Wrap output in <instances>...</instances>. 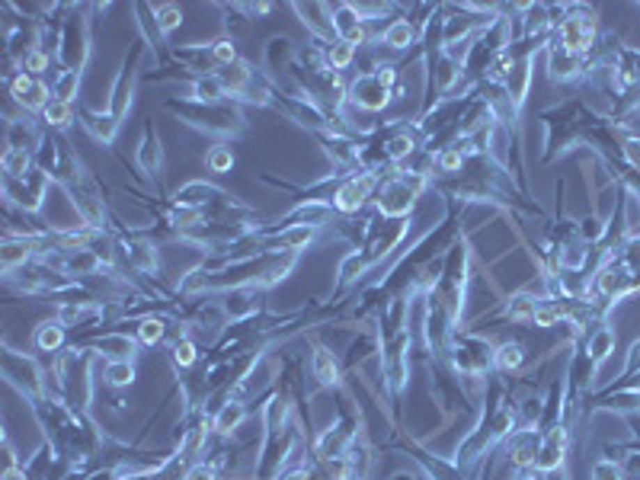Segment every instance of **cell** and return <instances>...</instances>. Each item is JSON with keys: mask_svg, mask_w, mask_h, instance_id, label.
Segmentation results:
<instances>
[{"mask_svg": "<svg viewBox=\"0 0 640 480\" xmlns=\"http://www.w3.org/2000/svg\"><path fill=\"white\" fill-rule=\"evenodd\" d=\"M593 39H595V20L586 13H573L567 16L557 29V48L570 52V55H583L593 48Z\"/></svg>", "mask_w": 640, "mask_h": 480, "instance_id": "obj_1", "label": "cell"}, {"mask_svg": "<svg viewBox=\"0 0 640 480\" xmlns=\"http://www.w3.org/2000/svg\"><path fill=\"white\" fill-rule=\"evenodd\" d=\"M563 451H567V429L557 426V429H551V435H545L541 449H538V471H557L563 461Z\"/></svg>", "mask_w": 640, "mask_h": 480, "instance_id": "obj_2", "label": "cell"}, {"mask_svg": "<svg viewBox=\"0 0 640 480\" xmlns=\"http://www.w3.org/2000/svg\"><path fill=\"white\" fill-rule=\"evenodd\" d=\"M368 192H372V176H356V180H349L346 186L336 192L333 205H336L340 212H356L359 205L368 199Z\"/></svg>", "mask_w": 640, "mask_h": 480, "instance_id": "obj_3", "label": "cell"}, {"mask_svg": "<svg viewBox=\"0 0 640 480\" xmlns=\"http://www.w3.org/2000/svg\"><path fill=\"white\" fill-rule=\"evenodd\" d=\"M13 93H16V100L23 102V106H29V109H39V106H48V87L45 84H32L29 77H16V84H13Z\"/></svg>", "mask_w": 640, "mask_h": 480, "instance_id": "obj_4", "label": "cell"}, {"mask_svg": "<svg viewBox=\"0 0 640 480\" xmlns=\"http://www.w3.org/2000/svg\"><path fill=\"white\" fill-rule=\"evenodd\" d=\"M583 71V55H570L563 48H557L551 55V77L554 80H570Z\"/></svg>", "mask_w": 640, "mask_h": 480, "instance_id": "obj_5", "label": "cell"}, {"mask_svg": "<svg viewBox=\"0 0 640 480\" xmlns=\"http://www.w3.org/2000/svg\"><path fill=\"white\" fill-rule=\"evenodd\" d=\"M410 199H413L410 183H391V186L381 192V212H387V215L403 212V208L410 205Z\"/></svg>", "mask_w": 640, "mask_h": 480, "instance_id": "obj_6", "label": "cell"}, {"mask_svg": "<svg viewBox=\"0 0 640 480\" xmlns=\"http://www.w3.org/2000/svg\"><path fill=\"white\" fill-rule=\"evenodd\" d=\"M336 32H340V42H349V45H356L362 39V23L356 20V10L352 7H340L336 10V20H333Z\"/></svg>", "mask_w": 640, "mask_h": 480, "instance_id": "obj_7", "label": "cell"}, {"mask_svg": "<svg viewBox=\"0 0 640 480\" xmlns=\"http://www.w3.org/2000/svg\"><path fill=\"white\" fill-rule=\"evenodd\" d=\"M352 93H356L359 102L372 106V109H375V106H381V102L387 100V87L378 80V74H375V77H362V80L356 84V87H352Z\"/></svg>", "mask_w": 640, "mask_h": 480, "instance_id": "obj_8", "label": "cell"}, {"mask_svg": "<svg viewBox=\"0 0 640 480\" xmlns=\"http://www.w3.org/2000/svg\"><path fill=\"white\" fill-rule=\"evenodd\" d=\"M611 349H615V330L599 327L595 333H589V353H593V362H602Z\"/></svg>", "mask_w": 640, "mask_h": 480, "instance_id": "obj_9", "label": "cell"}, {"mask_svg": "<svg viewBox=\"0 0 640 480\" xmlns=\"http://www.w3.org/2000/svg\"><path fill=\"white\" fill-rule=\"evenodd\" d=\"M314 375L320 378V385H333L336 381V359H333V353H327V349H320V353L314 355Z\"/></svg>", "mask_w": 640, "mask_h": 480, "instance_id": "obj_10", "label": "cell"}, {"mask_svg": "<svg viewBox=\"0 0 640 480\" xmlns=\"http://www.w3.org/2000/svg\"><path fill=\"white\" fill-rule=\"evenodd\" d=\"M529 77H531L529 61H519V64H515V71L509 74V90H513V96H515V106H519V102L525 100V87H529Z\"/></svg>", "mask_w": 640, "mask_h": 480, "instance_id": "obj_11", "label": "cell"}, {"mask_svg": "<svg viewBox=\"0 0 640 480\" xmlns=\"http://www.w3.org/2000/svg\"><path fill=\"white\" fill-rule=\"evenodd\" d=\"M535 311H538V301L529 298V295H519V298H513V304H509V317H513V320L535 323Z\"/></svg>", "mask_w": 640, "mask_h": 480, "instance_id": "obj_12", "label": "cell"}, {"mask_svg": "<svg viewBox=\"0 0 640 480\" xmlns=\"http://www.w3.org/2000/svg\"><path fill=\"white\" fill-rule=\"evenodd\" d=\"M410 39H413V29H410V23H407V20H397V23L384 32V42H387L391 48L410 45Z\"/></svg>", "mask_w": 640, "mask_h": 480, "instance_id": "obj_13", "label": "cell"}, {"mask_svg": "<svg viewBox=\"0 0 640 480\" xmlns=\"http://www.w3.org/2000/svg\"><path fill=\"white\" fill-rule=\"evenodd\" d=\"M240 419H244V407H240V403H228V407L218 413L214 426H218V433H231V429H237Z\"/></svg>", "mask_w": 640, "mask_h": 480, "instance_id": "obj_14", "label": "cell"}, {"mask_svg": "<svg viewBox=\"0 0 640 480\" xmlns=\"http://www.w3.org/2000/svg\"><path fill=\"white\" fill-rule=\"evenodd\" d=\"M522 359H525V349H522L519 343H506V346H503V349L497 353L499 369H506V371L519 369V365H522Z\"/></svg>", "mask_w": 640, "mask_h": 480, "instance_id": "obj_15", "label": "cell"}, {"mask_svg": "<svg viewBox=\"0 0 640 480\" xmlns=\"http://www.w3.org/2000/svg\"><path fill=\"white\" fill-rule=\"evenodd\" d=\"M26 167H29V157H26V150L19 148H10L7 154H3V170H7L10 176H23Z\"/></svg>", "mask_w": 640, "mask_h": 480, "instance_id": "obj_16", "label": "cell"}, {"mask_svg": "<svg viewBox=\"0 0 640 480\" xmlns=\"http://www.w3.org/2000/svg\"><path fill=\"white\" fill-rule=\"evenodd\" d=\"M45 118L48 122H55V125H68V122H71V106H68V102H48L45 106Z\"/></svg>", "mask_w": 640, "mask_h": 480, "instance_id": "obj_17", "label": "cell"}, {"mask_svg": "<svg viewBox=\"0 0 640 480\" xmlns=\"http://www.w3.org/2000/svg\"><path fill=\"white\" fill-rule=\"evenodd\" d=\"M311 234H314V231H311L308 224H301V228H292L288 234H282L279 240H282L285 247H292V250H295V247H304V244H308V240H311Z\"/></svg>", "mask_w": 640, "mask_h": 480, "instance_id": "obj_18", "label": "cell"}, {"mask_svg": "<svg viewBox=\"0 0 640 480\" xmlns=\"http://www.w3.org/2000/svg\"><path fill=\"white\" fill-rule=\"evenodd\" d=\"M106 375H109V381L112 385H132V378H134V369L128 362H116V365H109V371H106Z\"/></svg>", "mask_w": 640, "mask_h": 480, "instance_id": "obj_19", "label": "cell"}, {"mask_svg": "<svg viewBox=\"0 0 640 480\" xmlns=\"http://www.w3.org/2000/svg\"><path fill=\"white\" fill-rule=\"evenodd\" d=\"M141 164H144V170H148V173H154V170H157L160 167V148H157V141H144V148H141Z\"/></svg>", "mask_w": 640, "mask_h": 480, "instance_id": "obj_20", "label": "cell"}, {"mask_svg": "<svg viewBox=\"0 0 640 480\" xmlns=\"http://www.w3.org/2000/svg\"><path fill=\"white\" fill-rule=\"evenodd\" d=\"M39 346L42 349H58L61 346V327H58V323H45V327H42Z\"/></svg>", "mask_w": 640, "mask_h": 480, "instance_id": "obj_21", "label": "cell"}, {"mask_svg": "<svg viewBox=\"0 0 640 480\" xmlns=\"http://www.w3.org/2000/svg\"><path fill=\"white\" fill-rule=\"evenodd\" d=\"M593 480H625V474L615 461H599V465H593Z\"/></svg>", "mask_w": 640, "mask_h": 480, "instance_id": "obj_22", "label": "cell"}, {"mask_svg": "<svg viewBox=\"0 0 640 480\" xmlns=\"http://www.w3.org/2000/svg\"><path fill=\"white\" fill-rule=\"evenodd\" d=\"M231 164H234V157H231L228 148H214L212 154H208V167H212L214 173H224V170H231Z\"/></svg>", "mask_w": 640, "mask_h": 480, "instance_id": "obj_23", "label": "cell"}, {"mask_svg": "<svg viewBox=\"0 0 640 480\" xmlns=\"http://www.w3.org/2000/svg\"><path fill=\"white\" fill-rule=\"evenodd\" d=\"M180 20H182L180 7H160L157 10V23H160V29H164V32L176 29V26H180Z\"/></svg>", "mask_w": 640, "mask_h": 480, "instance_id": "obj_24", "label": "cell"}, {"mask_svg": "<svg viewBox=\"0 0 640 480\" xmlns=\"http://www.w3.org/2000/svg\"><path fill=\"white\" fill-rule=\"evenodd\" d=\"M349 61H352V45H349V42H336V45L330 48V64L333 68H346Z\"/></svg>", "mask_w": 640, "mask_h": 480, "instance_id": "obj_25", "label": "cell"}, {"mask_svg": "<svg viewBox=\"0 0 640 480\" xmlns=\"http://www.w3.org/2000/svg\"><path fill=\"white\" fill-rule=\"evenodd\" d=\"M173 359H176L180 365H192V362H196V349H192V343H189V339H182V343H176Z\"/></svg>", "mask_w": 640, "mask_h": 480, "instance_id": "obj_26", "label": "cell"}, {"mask_svg": "<svg viewBox=\"0 0 640 480\" xmlns=\"http://www.w3.org/2000/svg\"><path fill=\"white\" fill-rule=\"evenodd\" d=\"M214 58L231 68V64H234V58H237V52H234V45H231V42H218V45H214Z\"/></svg>", "mask_w": 640, "mask_h": 480, "instance_id": "obj_27", "label": "cell"}, {"mask_svg": "<svg viewBox=\"0 0 640 480\" xmlns=\"http://www.w3.org/2000/svg\"><path fill=\"white\" fill-rule=\"evenodd\" d=\"M160 336H164V327H160L157 320L141 323V339H144V343H157Z\"/></svg>", "mask_w": 640, "mask_h": 480, "instance_id": "obj_28", "label": "cell"}, {"mask_svg": "<svg viewBox=\"0 0 640 480\" xmlns=\"http://www.w3.org/2000/svg\"><path fill=\"white\" fill-rule=\"evenodd\" d=\"M461 167V150H445L442 154V170H458Z\"/></svg>", "mask_w": 640, "mask_h": 480, "instance_id": "obj_29", "label": "cell"}, {"mask_svg": "<svg viewBox=\"0 0 640 480\" xmlns=\"http://www.w3.org/2000/svg\"><path fill=\"white\" fill-rule=\"evenodd\" d=\"M625 150H627V157H631V164L640 167V138H627Z\"/></svg>", "mask_w": 640, "mask_h": 480, "instance_id": "obj_30", "label": "cell"}, {"mask_svg": "<svg viewBox=\"0 0 640 480\" xmlns=\"http://www.w3.org/2000/svg\"><path fill=\"white\" fill-rule=\"evenodd\" d=\"M410 148H413L410 138H397V141H391V154H394V157H403Z\"/></svg>", "mask_w": 640, "mask_h": 480, "instance_id": "obj_31", "label": "cell"}, {"mask_svg": "<svg viewBox=\"0 0 640 480\" xmlns=\"http://www.w3.org/2000/svg\"><path fill=\"white\" fill-rule=\"evenodd\" d=\"M45 64H48L45 55H39V52H32V55H29V68H32V71H42Z\"/></svg>", "mask_w": 640, "mask_h": 480, "instance_id": "obj_32", "label": "cell"}, {"mask_svg": "<svg viewBox=\"0 0 640 480\" xmlns=\"http://www.w3.org/2000/svg\"><path fill=\"white\" fill-rule=\"evenodd\" d=\"M3 480H26V474L19 471V467H10V471L3 474Z\"/></svg>", "mask_w": 640, "mask_h": 480, "instance_id": "obj_33", "label": "cell"}, {"mask_svg": "<svg viewBox=\"0 0 640 480\" xmlns=\"http://www.w3.org/2000/svg\"><path fill=\"white\" fill-rule=\"evenodd\" d=\"M627 471H631V474H640V458H637V455H631V461H627Z\"/></svg>", "mask_w": 640, "mask_h": 480, "instance_id": "obj_34", "label": "cell"}]
</instances>
